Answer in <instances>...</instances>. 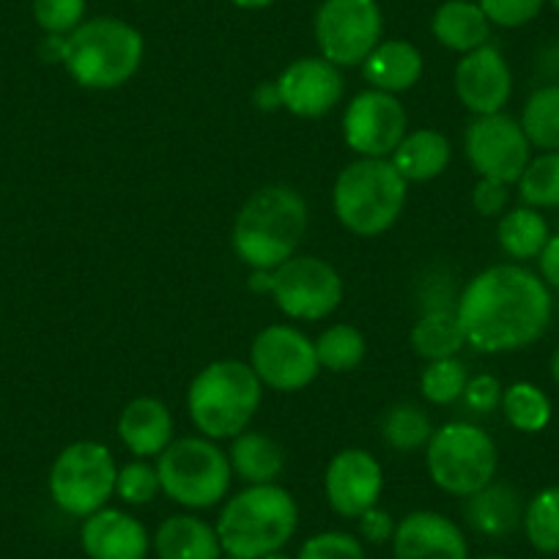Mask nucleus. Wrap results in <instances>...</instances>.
Instances as JSON below:
<instances>
[{
    "label": "nucleus",
    "instance_id": "6ab92c4d",
    "mask_svg": "<svg viewBox=\"0 0 559 559\" xmlns=\"http://www.w3.org/2000/svg\"><path fill=\"white\" fill-rule=\"evenodd\" d=\"M80 543L91 559H146L148 554L146 526L112 508H102L85 519Z\"/></svg>",
    "mask_w": 559,
    "mask_h": 559
},
{
    "label": "nucleus",
    "instance_id": "1a4fd4ad",
    "mask_svg": "<svg viewBox=\"0 0 559 559\" xmlns=\"http://www.w3.org/2000/svg\"><path fill=\"white\" fill-rule=\"evenodd\" d=\"M252 288L272 292L274 302L292 319H324L341 305L343 280L321 258H288L272 272H255Z\"/></svg>",
    "mask_w": 559,
    "mask_h": 559
},
{
    "label": "nucleus",
    "instance_id": "f3484780",
    "mask_svg": "<svg viewBox=\"0 0 559 559\" xmlns=\"http://www.w3.org/2000/svg\"><path fill=\"white\" fill-rule=\"evenodd\" d=\"M277 102L302 118H319L330 112L343 96V78L326 58L294 61L277 80Z\"/></svg>",
    "mask_w": 559,
    "mask_h": 559
},
{
    "label": "nucleus",
    "instance_id": "20e7f679",
    "mask_svg": "<svg viewBox=\"0 0 559 559\" xmlns=\"http://www.w3.org/2000/svg\"><path fill=\"white\" fill-rule=\"evenodd\" d=\"M143 61V36L112 17L88 20L67 36L63 67L83 88H118Z\"/></svg>",
    "mask_w": 559,
    "mask_h": 559
},
{
    "label": "nucleus",
    "instance_id": "37998d69",
    "mask_svg": "<svg viewBox=\"0 0 559 559\" xmlns=\"http://www.w3.org/2000/svg\"><path fill=\"white\" fill-rule=\"evenodd\" d=\"M537 261H540L543 283L559 288V236H551V239H548V245L543 247Z\"/></svg>",
    "mask_w": 559,
    "mask_h": 559
},
{
    "label": "nucleus",
    "instance_id": "393cba45",
    "mask_svg": "<svg viewBox=\"0 0 559 559\" xmlns=\"http://www.w3.org/2000/svg\"><path fill=\"white\" fill-rule=\"evenodd\" d=\"M431 31L448 50L464 52L466 56V52L488 45L491 23L483 14V9L477 3H472V0H448L433 14Z\"/></svg>",
    "mask_w": 559,
    "mask_h": 559
},
{
    "label": "nucleus",
    "instance_id": "3c124183",
    "mask_svg": "<svg viewBox=\"0 0 559 559\" xmlns=\"http://www.w3.org/2000/svg\"><path fill=\"white\" fill-rule=\"evenodd\" d=\"M225 559H236V557H225Z\"/></svg>",
    "mask_w": 559,
    "mask_h": 559
},
{
    "label": "nucleus",
    "instance_id": "9d476101",
    "mask_svg": "<svg viewBox=\"0 0 559 559\" xmlns=\"http://www.w3.org/2000/svg\"><path fill=\"white\" fill-rule=\"evenodd\" d=\"M116 477L118 469L105 444H69L50 469V497L63 513L88 519L112 497Z\"/></svg>",
    "mask_w": 559,
    "mask_h": 559
},
{
    "label": "nucleus",
    "instance_id": "5701e85b",
    "mask_svg": "<svg viewBox=\"0 0 559 559\" xmlns=\"http://www.w3.org/2000/svg\"><path fill=\"white\" fill-rule=\"evenodd\" d=\"M362 74L376 91L397 94L412 88L423 74V56L408 41L392 39L376 47L362 63Z\"/></svg>",
    "mask_w": 559,
    "mask_h": 559
},
{
    "label": "nucleus",
    "instance_id": "7ed1b4c3",
    "mask_svg": "<svg viewBox=\"0 0 559 559\" xmlns=\"http://www.w3.org/2000/svg\"><path fill=\"white\" fill-rule=\"evenodd\" d=\"M299 510L286 488L266 483L236 493L217 521L219 546L228 557L261 559L294 537Z\"/></svg>",
    "mask_w": 559,
    "mask_h": 559
},
{
    "label": "nucleus",
    "instance_id": "423d86ee",
    "mask_svg": "<svg viewBox=\"0 0 559 559\" xmlns=\"http://www.w3.org/2000/svg\"><path fill=\"white\" fill-rule=\"evenodd\" d=\"M406 185L390 159L362 157L335 181V214L357 236H379L401 217Z\"/></svg>",
    "mask_w": 559,
    "mask_h": 559
},
{
    "label": "nucleus",
    "instance_id": "72a5a7b5",
    "mask_svg": "<svg viewBox=\"0 0 559 559\" xmlns=\"http://www.w3.org/2000/svg\"><path fill=\"white\" fill-rule=\"evenodd\" d=\"M521 198L532 209H559V152L530 159L519 179Z\"/></svg>",
    "mask_w": 559,
    "mask_h": 559
},
{
    "label": "nucleus",
    "instance_id": "4468645a",
    "mask_svg": "<svg viewBox=\"0 0 559 559\" xmlns=\"http://www.w3.org/2000/svg\"><path fill=\"white\" fill-rule=\"evenodd\" d=\"M343 138L362 157H390L406 138V110L386 91H362L343 116Z\"/></svg>",
    "mask_w": 559,
    "mask_h": 559
},
{
    "label": "nucleus",
    "instance_id": "aec40b11",
    "mask_svg": "<svg viewBox=\"0 0 559 559\" xmlns=\"http://www.w3.org/2000/svg\"><path fill=\"white\" fill-rule=\"evenodd\" d=\"M118 437L140 459L159 455L174 439V417L157 397H138L121 412Z\"/></svg>",
    "mask_w": 559,
    "mask_h": 559
},
{
    "label": "nucleus",
    "instance_id": "e433bc0d",
    "mask_svg": "<svg viewBox=\"0 0 559 559\" xmlns=\"http://www.w3.org/2000/svg\"><path fill=\"white\" fill-rule=\"evenodd\" d=\"M85 0H34V17L52 36L72 34L83 25Z\"/></svg>",
    "mask_w": 559,
    "mask_h": 559
},
{
    "label": "nucleus",
    "instance_id": "a878e982",
    "mask_svg": "<svg viewBox=\"0 0 559 559\" xmlns=\"http://www.w3.org/2000/svg\"><path fill=\"white\" fill-rule=\"evenodd\" d=\"M230 469L241 477L245 483L252 486H266L274 483V477L283 472L286 464V455L274 439H269L266 433H245L234 439L230 444Z\"/></svg>",
    "mask_w": 559,
    "mask_h": 559
},
{
    "label": "nucleus",
    "instance_id": "dca6fc26",
    "mask_svg": "<svg viewBox=\"0 0 559 559\" xmlns=\"http://www.w3.org/2000/svg\"><path fill=\"white\" fill-rule=\"evenodd\" d=\"M455 94L475 116L502 112L513 94V74L502 52L491 45L466 52L464 61L455 69Z\"/></svg>",
    "mask_w": 559,
    "mask_h": 559
},
{
    "label": "nucleus",
    "instance_id": "f8f14e48",
    "mask_svg": "<svg viewBox=\"0 0 559 559\" xmlns=\"http://www.w3.org/2000/svg\"><path fill=\"white\" fill-rule=\"evenodd\" d=\"M532 146L515 118L477 116L466 129V157L483 179L515 185L530 165Z\"/></svg>",
    "mask_w": 559,
    "mask_h": 559
},
{
    "label": "nucleus",
    "instance_id": "f704fd0d",
    "mask_svg": "<svg viewBox=\"0 0 559 559\" xmlns=\"http://www.w3.org/2000/svg\"><path fill=\"white\" fill-rule=\"evenodd\" d=\"M466 368L455 357L437 359L428 362L419 379V390L426 395V401L437 403V406H448V403L459 401L466 390Z\"/></svg>",
    "mask_w": 559,
    "mask_h": 559
},
{
    "label": "nucleus",
    "instance_id": "79ce46f5",
    "mask_svg": "<svg viewBox=\"0 0 559 559\" xmlns=\"http://www.w3.org/2000/svg\"><path fill=\"white\" fill-rule=\"evenodd\" d=\"M359 532H362V537L368 543L381 546V543L392 540V535H395V521H392V515L386 510L370 508L368 513L359 515Z\"/></svg>",
    "mask_w": 559,
    "mask_h": 559
},
{
    "label": "nucleus",
    "instance_id": "2f4dec72",
    "mask_svg": "<svg viewBox=\"0 0 559 559\" xmlns=\"http://www.w3.org/2000/svg\"><path fill=\"white\" fill-rule=\"evenodd\" d=\"M365 348L368 346H365L362 332L348 324H337L321 332V337L316 341V357H319L321 368L332 370V373H346V370L359 368V362L365 359Z\"/></svg>",
    "mask_w": 559,
    "mask_h": 559
},
{
    "label": "nucleus",
    "instance_id": "412c9836",
    "mask_svg": "<svg viewBox=\"0 0 559 559\" xmlns=\"http://www.w3.org/2000/svg\"><path fill=\"white\" fill-rule=\"evenodd\" d=\"M159 559H219L217 530L195 515H170L154 535Z\"/></svg>",
    "mask_w": 559,
    "mask_h": 559
},
{
    "label": "nucleus",
    "instance_id": "39448f33",
    "mask_svg": "<svg viewBox=\"0 0 559 559\" xmlns=\"http://www.w3.org/2000/svg\"><path fill=\"white\" fill-rule=\"evenodd\" d=\"M261 403V379L236 359H223L203 368L192 379L187 406L201 433L209 439H230L247 428Z\"/></svg>",
    "mask_w": 559,
    "mask_h": 559
},
{
    "label": "nucleus",
    "instance_id": "c756f323",
    "mask_svg": "<svg viewBox=\"0 0 559 559\" xmlns=\"http://www.w3.org/2000/svg\"><path fill=\"white\" fill-rule=\"evenodd\" d=\"M502 412L510 426L524 433H537L551 423V401L530 381H519L502 392Z\"/></svg>",
    "mask_w": 559,
    "mask_h": 559
},
{
    "label": "nucleus",
    "instance_id": "cd10ccee",
    "mask_svg": "<svg viewBox=\"0 0 559 559\" xmlns=\"http://www.w3.org/2000/svg\"><path fill=\"white\" fill-rule=\"evenodd\" d=\"M499 245L515 261H530L543 252V247L548 245V223L543 219V214H537L532 206L513 209V212L504 214L499 219Z\"/></svg>",
    "mask_w": 559,
    "mask_h": 559
},
{
    "label": "nucleus",
    "instance_id": "ddd939ff",
    "mask_svg": "<svg viewBox=\"0 0 559 559\" xmlns=\"http://www.w3.org/2000/svg\"><path fill=\"white\" fill-rule=\"evenodd\" d=\"M250 368L261 379L280 392H297L308 386L319 373V357H316V343H310L294 326L274 324L258 332L252 341Z\"/></svg>",
    "mask_w": 559,
    "mask_h": 559
},
{
    "label": "nucleus",
    "instance_id": "7c9ffc66",
    "mask_svg": "<svg viewBox=\"0 0 559 559\" xmlns=\"http://www.w3.org/2000/svg\"><path fill=\"white\" fill-rule=\"evenodd\" d=\"M526 540L540 554H559V486L543 488L524 508Z\"/></svg>",
    "mask_w": 559,
    "mask_h": 559
},
{
    "label": "nucleus",
    "instance_id": "49530a36",
    "mask_svg": "<svg viewBox=\"0 0 559 559\" xmlns=\"http://www.w3.org/2000/svg\"><path fill=\"white\" fill-rule=\"evenodd\" d=\"M551 376H554V381L559 384V348L554 352V357H551Z\"/></svg>",
    "mask_w": 559,
    "mask_h": 559
},
{
    "label": "nucleus",
    "instance_id": "4c0bfd02",
    "mask_svg": "<svg viewBox=\"0 0 559 559\" xmlns=\"http://www.w3.org/2000/svg\"><path fill=\"white\" fill-rule=\"evenodd\" d=\"M297 559H365V548L348 532H321L302 543Z\"/></svg>",
    "mask_w": 559,
    "mask_h": 559
},
{
    "label": "nucleus",
    "instance_id": "c03bdc74",
    "mask_svg": "<svg viewBox=\"0 0 559 559\" xmlns=\"http://www.w3.org/2000/svg\"><path fill=\"white\" fill-rule=\"evenodd\" d=\"M63 45H67V39H63V36L47 34V39L41 41V58L50 63H56V61L63 63Z\"/></svg>",
    "mask_w": 559,
    "mask_h": 559
},
{
    "label": "nucleus",
    "instance_id": "c9c22d12",
    "mask_svg": "<svg viewBox=\"0 0 559 559\" xmlns=\"http://www.w3.org/2000/svg\"><path fill=\"white\" fill-rule=\"evenodd\" d=\"M159 491H163V486H159V475L152 464L134 461V464H127L123 469H118L116 493L127 504H146Z\"/></svg>",
    "mask_w": 559,
    "mask_h": 559
},
{
    "label": "nucleus",
    "instance_id": "c85d7f7f",
    "mask_svg": "<svg viewBox=\"0 0 559 559\" xmlns=\"http://www.w3.org/2000/svg\"><path fill=\"white\" fill-rule=\"evenodd\" d=\"M521 129L530 146L559 152V85H543L526 99Z\"/></svg>",
    "mask_w": 559,
    "mask_h": 559
},
{
    "label": "nucleus",
    "instance_id": "473e14b6",
    "mask_svg": "<svg viewBox=\"0 0 559 559\" xmlns=\"http://www.w3.org/2000/svg\"><path fill=\"white\" fill-rule=\"evenodd\" d=\"M381 433H384V442L392 450H401V453L423 448L433 437L431 419H428V414L423 408L414 406V403H397V406H392L386 412Z\"/></svg>",
    "mask_w": 559,
    "mask_h": 559
},
{
    "label": "nucleus",
    "instance_id": "b1692460",
    "mask_svg": "<svg viewBox=\"0 0 559 559\" xmlns=\"http://www.w3.org/2000/svg\"><path fill=\"white\" fill-rule=\"evenodd\" d=\"M524 519V504H521L519 491L508 483H488L477 493H472L466 502V521L472 530L483 535L502 537L510 535Z\"/></svg>",
    "mask_w": 559,
    "mask_h": 559
},
{
    "label": "nucleus",
    "instance_id": "09e8293b",
    "mask_svg": "<svg viewBox=\"0 0 559 559\" xmlns=\"http://www.w3.org/2000/svg\"><path fill=\"white\" fill-rule=\"evenodd\" d=\"M551 7H554V9H557V12H559V0H551Z\"/></svg>",
    "mask_w": 559,
    "mask_h": 559
},
{
    "label": "nucleus",
    "instance_id": "a18cd8bd",
    "mask_svg": "<svg viewBox=\"0 0 559 559\" xmlns=\"http://www.w3.org/2000/svg\"><path fill=\"white\" fill-rule=\"evenodd\" d=\"M236 3L239 9H263V7H272L274 0H230Z\"/></svg>",
    "mask_w": 559,
    "mask_h": 559
},
{
    "label": "nucleus",
    "instance_id": "4be33fe9",
    "mask_svg": "<svg viewBox=\"0 0 559 559\" xmlns=\"http://www.w3.org/2000/svg\"><path fill=\"white\" fill-rule=\"evenodd\" d=\"M450 154L453 148L442 132L417 129L397 143L390 163L406 181H431L448 170Z\"/></svg>",
    "mask_w": 559,
    "mask_h": 559
},
{
    "label": "nucleus",
    "instance_id": "bb28decb",
    "mask_svg": "<svg viewBox=\"0 0 559 559\" xmlns=\"http://www.w3.org/2000/svg\"><path fill=\"white\" fill-rule=\"evenodd\" d=\"M466 335L461 326L459 313L450 308L428 310L412 330V346L428 362L437 359H450L464 348Z\"/></svg>",
    "mask_w": 559,
    "mask_h": 559
},
{
    "label": "nucleus",
    "instance_id": "0eeeda50",
    "mask_svg": "<svg viewBox=\"0 0 559 559\" xmlns=\"http://www.w3.org/2000/svg\"><path fill=\"white\" fill-rule=\"evenodd\" d=\"M159 486L185 508H212L230 488V461L209 439H179L159 453Z\"/></svg>",
    "mask_w": 559,
    "mask_h": 559
},
{
    "label": "nucleus",
    "instance_id": "a211bd4d",
    "mask_svg": "<svg viewBox=\"0 0 559 559\" xmlns=\"http://www.w3.org/2000/svg\"><path fill=\"white\" fill-rule=\"evenodd\" d=\"M395 559H466L464 532L448 515L417 510L395 526L392 535Z\"/></svg>",
    "mask_w": 559,
    "mask_h": 559
},
{
    "label": "nucleus",
    "instance_id": "f03ea898",
    "mask_svg": "<svg viewBox=\"0 0 559 559\" xmlns=\"http://www.w3.org/2000/svg\"><path fill=\"white\" fill-rule=\"evenodd\" d=\"M308 228V206L292 187L258 190L241 206L234 228V247L255 272H272L294 258Z\"/></svg>",
    "mask_w": 559,
    "mask_h": 559
},
{
    "label": "nucleus",
    "instance_id": "a19ab883",
    "mask_svg": "<svg viewBox=\"0 0 559 559\" xmlns=\"http://www.w3.org/2000/svg\"><path fill=\"white\" fill-rule=\"evenodd\" d=\"M508 185L483 179L480 185L472 190V206H475V212L483 214V217H493V214H499L508 206Z\"/></svg>",
    "mask_w": 559,
    "mask_h": 559
},
{
    "label": "nucleus",
    "instance_id": "58836bf2",
    "mask_svg": "<svg viewBox=\"0 0 559 559\" xmlns=\"http://www.w3.org/2000/svg\"><path fill=\"white\" fill-rule=\"evenodd\" d=\"M477 7L499 28H521L540 14L543 0H480Z\"/></svg>",
    "mask_w": 559,
    "mask_h": 559
},
{
    "label": "nucleus",
    "instance_id": "2eb2a0df",
    "mask_svg": "<svg viewBox=\"0 0 559 559\" xmlns=\"http://www.w3.org/2000/svg\"><path fill=\"white\" fill-rule=\"evenodd\" d=\"M381 486H384V475H381L379 461L365 450H343L326 466V499L343 519H359L370 508H376Z\"/></svg>",
    "mask_w": 559,
    "mask_h": 559
},
{
    "label": "nucleus",
    "instance_id": "ea45409f",
    "mask_svg": "<svg viewBox=\"0 0 559 559\" xmlns=\"http://www.w3.org/2000/svg\"><path fill=\"white\" fill-rule=\"evenodd\" d=\"M502 386L493 376H477V379L466 381L464 390V401L472 412L477 414H488L493 412L497 406H502Z\"/></svg>",
    "mask_w": 559,
    "mask_h": 559
},
{
    "label": "nucleus",
    "instance_id": "de8ad7c7",
    "mask_svg": "<svg viewBox=\"0 0 559 559\" xmlns=\"http://www.w3.org/2000/svg\"><path fill=\"white\" fill-rule=\"evenodd\" d=\"M261 559H292V557H286V554L274 551V554H266V557H261Z\"/></svg>",
    "mask_w": 559,
    "mask_h": 559
},
{
    "label": "nucleus",
    "instance_id": "6e6552de",
    "mask_svg": "<svg viewBox=\"0 0 559 559\" xmlns=\"http://www.w3.org/2000/svg\"><path fill=\"white\" fill-rule=\"evenodd\" d=\"M428 472L442 491L472 497L497 475V444L483 428L450 423L428 442Z\"/></svg>",
    "mask_w": 559,
    "mask_h": 559
},
{
    "label": "nucleus",
    "instance_id": "9b49d317",
    "mask_svg": "<svg viewBox=\"0 0 559 559\" xmlns=\"http://www.w3.org/2000/svg\"><path fill=\"white\" fill-rule=\"evenodd\" d=\"M316 39L335 67H357L379 47L381 12L376 0H324L316 14Z\"/></svg>",
    "mask_w": 559,
    "mask_h": 559
},
{
    "label": "nucleus",
    "instance_id": "f257e3e1",
    "mask_svg": "<svg viewBox=\"0 0 559 559\" xmlns=\"http://www.w3.org/2000/svg\"><path fill=\"white\" fill-rule=\"evenodd\" d=\"M469 346L486 354L519 352L540 341L551 321V294L530 269L499 263L469 280L459 302Z\"/></svg>",
    "mask_w": 559,
    "mask_h": 559
},
{
    "label": "nucleus",
    "instance_id": "8fccbe9b",
    "mask_svg": "<svg viewBox=\"0 0 559 559\" xmlns=\"http://www.w3.org/2000/svg\"><path fill=\"white\" fill-rule=\"evenodd\" d=\"M486 559H504V557H486Z\"/></svg>",
    "mask_w": 559,
    "mask_h": 559
}]
</instances>
